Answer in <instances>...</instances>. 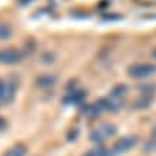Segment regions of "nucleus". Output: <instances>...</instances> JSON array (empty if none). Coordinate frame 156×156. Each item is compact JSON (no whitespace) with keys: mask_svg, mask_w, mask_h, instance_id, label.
<instances>
[{"mask_svg":"<svg viewBox=\"0 0 156 156\" xmlns=\"http://www.w3.org/2000/svg\"><path fill=\"white\" fill-rule=\"evenodd\" d=\"M125 95H126V87L125 86H119L110 93L109 98L103 99L100 102L102 108L106 109V110H112V112H116L122 108L123 105V99H125Z\"/></svg>","mask_w":156,"mask_h":156,"instance_id":"nucleus-1","label":"nucleus"},{"mask_svg":"<svg viewBox=\"0 0 156 156\" xmlns=\"http://www.w3.org/2000/svg\"><path fill=\"white\" fill-rule=\"evenodd\" d=\"M116 133V128L112 123H105L99 128H96L95 130H92L90 133V140L93 143H103L105 140H108L109 137L115 136Z\"/></svg>","mask_w":156,"mask_h":156,"instance_id":"nucleus-2","label":"nucleus"},{"mask_svg":"<svg viewBox=\"0 0 156 156\" xmlns=\"http://www.w3.org/2000/svg\"><path fill=\"white\" fill-rule=\"evenodd\" d=\"M129 76L133 79H146L153 73H156V66L151 63H136L129 67Z\"/></svg>","mask_w":156,"mask_h":156,"instance_id":"nucleus-3","label":"nucleus"},{"mask_svg":"<svg viewBox=\"0 0 156 156\" xmlns=\"http://www.w3.org/2000/svg\"><path fill=\"white\" fill-rule=\"evenodd\" d=\"M16 89L17 85L12 80H2L0 82V103L9 105L13 102L16 96Z\"/></svg>","mask_w":156,"mask_h":156,"instance_id":"nucleus-4","label":"nucleus"},{"mask_svg":"<svg viewBox=\"0 0 156 156\" xmlns=\"http://www.w3.org/2000/svg\"><path fill=\"white\" fill-rule=\"evenodd\" d=\"M20 60H22V55L16 49L7 48L0 50V65H16Z\"/></svg>","mask_w":156,"mask_h":156,"instance_id":"nucleus-5","label":"nucleus"},{"mask_svg":"<svg viewBox=\"0 0 156 156\" xmlns=\"http://www.w3.org/2000/svg\"><path fill=\"white\" fill-rule=\"evenodd\" d=\"M137 143V137L136 136H126L119 139L118 142L115 143L113 149H112V155H119V153H125L129 149H132L135 145Z\"/></svg>","mask_w":156,"mask_h":156,"instance_id":"nucleus-6","label":"nucleus"},{"mask_svg":"<svg viewBox=\"0 0 156 156\" xmlns=\"http://www.w3.org/2000/svg\"><path fill=\"white\" fill-rule=\"evenodd\" d=\"M3 156H26V146L22 143H17V145L9 147Z\"/></svg>","mask_w":156,"mask_h":156,"instance_id":"nucleus-7","label":"nucleus"},{"mask_svg":"<svg viewBox=\"0 0 156 156\" xmlns=\"http://www.w3.org/2000/svg\"><path fill=\"white\" fill-rule=\"evenodd\" d=\"M85 156H113V155H112V151H110V149L98 147V149H93V151L87 152Z\"/></svg>","mask_w":156,"mask_h":156,"instance_id":"nucleus-8","label":"nucleus"},{"mask_svg":"<svg viewBox=\"0 0 156 156\" xmlns=\"http://www.w3.org/2000/svg\"><path fill=\"white\" fill-rule=\"evenodd\" d=\"M12 36V27L7 23H0V40H6Z\"/></svg>","mask_w":156,"mask_h":156,"instance_id":"nucleus-9","label":"nucleus"},{"mask_svg":"<svg viewBox=\"0 0 156 156\" xmlns=\"http://www.w3.org/2000/svg\"><path fill=\"white\" fill-rule=\"evenodd\" d=\"M153 57H155V59H156V50H155V52H153Z\"/></svg>","mask_w":156,"mask_h":156,"instance_id":"nucleus-10","label":"nucleus"}]
</instances>
